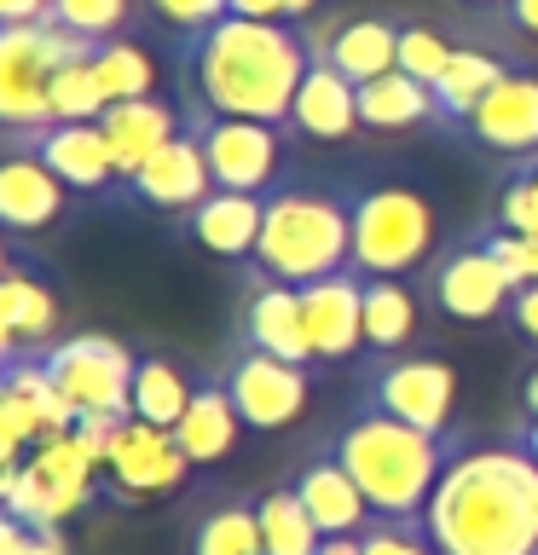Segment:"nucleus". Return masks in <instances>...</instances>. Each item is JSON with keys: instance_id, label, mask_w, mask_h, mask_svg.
Returning <instances> with one entry per match:
<instances>
[{"instance_id": "nucleus-1", "label": "nucleus", "mask_w": 538, "mask_h": 555, "mask_svg": "<svg viewBox=\"0 0 538 555\" xmlns=\"http://www.w3.org/2000/svg\"><path fill=\"white\" fill-rule=\"evenodd\" d=\"M423 532L434 555H538V457L510 446L451 457Z\"/></svg>"}, {"instance_id": "nucleus-2", "label": "nucleus", "mask_w": 538, "mask_h": 555, "mask_svg": "<svg viewBox=\"0 0 538 555\" xmlns=\"http://www.w3.org/2000/svg\"><path fill=\"white\" fill-rule=\"evenodd\" d=\"M307 69V47L284 24H255V17H220L215 29H203L197 47V87L208 111L267 121V128L295 111Z\"/></svg>"}, {"instance_id": "nucleus-3", "label": "nucleus", "mask_w": 538, "mask_h": 555, "mask_svg": "<svg viewBox=\"0 0 538 555\" xmlns=\"http://www.w3.org/2000/svg\"><path fill=\"white\" fill-rule=\"evenodd\" d=\"M336 463L354 475V486L371 503V515L382 520H423L434 486L446 475V446L440 434H423L411 423H399L388 411H364L342 428Z\"/></svg>"}, {"instance_id": "nucleus-4", "label": "nucleus", "mask_w": 538, "mask_h": 555, "mask_svg": "<svg viewBox=\"0 0 538 555\" xmlns=\"http://www.w3.org/2000/svg\"><path fill=\"white\" fill-rule=\"evenodd\" d=\"M255 260L290 289H307L319 278H336L342 260H354V215L342 203H324L312 191H284L267 203Z\"/></svg>"}, {"instance_id": "nucleus-5", "label": "nucleus", "mask_w": 538, "mask_h": 555, "mask_svg": "<svg viewBox=\"0 0 538 555\" xmlns=\"http://www.w3.org/2000/svg\"><path fill=\"white\" fill-rule=\"evenodd\" d=\"M93 41L76 29L52 24H7L0 29V121L7 128H35L52 121V76L76 59H93Z\"/></svg>"}, {"instance_id": "nucleus-6", "label": "nucleus", "mask_w": 538, "mask_h": 555, "mask_svg": "<svg viewBox=\"0 0 538 555\" xmlns=\"http://www.w3.org/2000/svg\"><path fill=\"white\" fill-rule=\"evenodd\" d=\"M99 457L87 451L76 434H52V440H35L24 451L12 475V492H7V509L24 520L29 532H59L69 515L93 498V475H99Z\"/></svg>"}, {"instance_id": "nucleus-7", "label": "nucleus", "mask_w": 538, "mask_h": 555, "mask_svg": "<svg viewBox=\"0 0 538 555\" xmlns=\"http://www.w3.org/2000/svg\"><path fill=\"white\" fill-rule=\"evenodd\" d=\"M434 249V208L406 185H382L354 203V267L399 278Z\"/></svg>"}, {"instance_id": "nucleus-8", "label": "nucleus", "mask_w": 538, "mask_h": 555, "mask_svg": "<svg viewBox=\"0 0 538 555\" xmlns=\"http://www.w3.org/2000/svg\"><path fill=\"white\" fill-rule=\"evenodd\" d=\"M52 382L76 405V416H133V371L139 359L111 336H69L47 353Z\"/></svg>"}, {"instance_id": "nucleus-9", "label": "nucleus", "mask_w": 538, "mask_h": 555, "mask_svg": "<svg viewBox=\"0 0 538 555\" xmlns=\"http://www.w3.org/2000/svg\"><path fill=\"white\" fill-rule=\"evenodd\" d=\"M226 393H232L243 428H260V434L290 428L295 416L307 411V376H302V364L272 359V353H260V347L232 364V376H226Z\"/></svg>"}, {"instance_id": "nucleus-10", "label": "nucleus", "mask_w": 538, "mask_h": 555, "mask_svg": "<svg viewBox=\"0 0 538 555\" xmlns=\"http://www.w3.org/2000/svg\"><path fill=\"white\" fill-rule=\"evenodd\" d=\"M376 411L423 434H446L458 411V371L446 359H399L376 376Z\"/></svg>"}, {"instance_id": "nucleus-11", "label": "nucleus", "mask_w": 538, "mask_h": 555, "mask_svg": "<svg viewBox=\"0 0 538 555\" xmlns=\"http://www.w3.org/2000/svg\"><path fill=\"white\" fill-rule=\"evenodd\" d=\"M104 468H111L121 498H156V492H174V486L185 480L191 457L180 451V440H174L168 428H151V423H139V416H128V423L116 428Z\"/></svg>"}, {"instance_id": "nucleus-12", "label": "nucleus", "mask_w": 538, "mask_h": 555, "mask_svg": "<svg viewBox=\"0 0 538 555\" xmlns=\"http://www.w3.org/2000/svg\"><path fill=\"white\" fill-rule=\"evenodd\" d=\"M203 156L215 168L220 191H255L278 173V133L267 121H243V116H215L203 133Z\"/></svg>"}, {"instance_id": "nucleus-13", "label": "nucleus", "mask_w": 538, "mask_h": 555, "mask_svg": "<svg viewBox=\"0 0 538 555\" xmlns=\"http://www.w3.org/2000/svg\"><path fill=\"white\" fill-rule=\"evenodd\" d=\"M302 319H307V341L312 359H347L364 341V289L347 278H319L302 289Z\"/></svg>"}, {"instance_id": "nucleus-14", "label": "nucleus", "mask_w": 538, "mask_h": 555, "mask_svg": "<svg viewBox=\"0 0 538 555\" xmlns=\"http://www.w3.org/2000/svg\"><path fill=\"white\" fill-rule=\"evenodd\" d=\"M133 191L156 208H197L203 197H215V168L203 156V139H180L174 133L145 168L133 173Z\"/></svg>"}, {"instance_id": "nucleus-15", "label": "nucleus", "mask_w": 538, "mask_h": 555, "mask_svg": "<svg viewBox=\"0 0 538 555\" xmlns=\"http://www.w3.org/2000/svg\"><path fill=\"white\" fill-rule=\"evenodd\" d=\"M481 145L492 151H538V76H503L469 116Z\"/></svg>"}, {"instance_id": "nucleus-16", "label": "nucleus", "mask_w": 538, "mask_h": 555, "mask_svg": "<svg viewBox=\"0 0 538 555\" xmlns=\"http://www.w3.org/2000/svg\"><path fill=\"white\" fill-rule=\"evenodd\" d=\"M510 295H515V284H510V272L498 267L492 249H463V255H451L446 272H440V307L463 324H481V319H492V312H503Z\"/></svg>"}, {"instance_id": "nucleus-17", "label": "nucleus", "mask_w": 538, "mask_h": 555, "mask_svg": "<svg viewBox=\"0 0 538 555\" xmlns=\"http://www.w3.org/2000/svg\"><path fill=\"white\" fill-rule=\"evenodd\" d=\"M64 208V180L41 156H12L0 163V225L7 232H41Z\"/></svg>"}, {"instance_id": "nucleus-18", "label": "nucleus", "mask_w": 538, "mask_h": 555, "mask_svg": "<svg viewBox=\"0 0 538 555\" xmlns=\"http://www.w3.org/2000/svg\"><path fill=\"white\" fill-rule=\"evenodd\" d=\"M295 498L307 503V515L319 520L324 538H354L364 520H371V503H364V492L354 486V475H347L336 457L307 463L302 475H295Z\"/></svg>"}, {"instance_id": "nucleus-19", "label": "nucleus", "mask_w": 538, "mask_h": 555, "mask_svg": "<svg viewBox=\"0 0 538 555\" xmlns=\"http://www.w3.org/2000/svg\"><path fill=\"white\" fill-rule=\"evenodd\" d=\"M99 128H104V139H111V151H116V173L133 180V173L174 139V111L163 99H121V104H111V111L99 116Z\"/></svg>"}, {"instance_id": "nucleus-20", "label": "nucleus", "mask_w": 538, "mask_h": 555, "mask_svg": "<svg viewBox=\"0 0 538 555\" xmlns=\"http://www.w3.org/2000/svg\"><path fill=\"white\" fill-rule=\"evenodd\" d=\"M41 163L59 173L69 191H99L116 173V151H111V139H104L99 121H59V128L41 139Z\"/></svg>"}, {"instance_id": "nucleus-21", "label": "nucleus", "mask_w": 538, "mask_h": 555, "mask_svg": "<svg viewBox=\"0 0 538 555\" xmlns=\"http://www.w3.org/2000/svg\"><path fill=\"white\" fill-rule=\"evenodd\" d=\"M290 116L307 139H347L359 128V87L347 81L336 64H312Z\"/></svg>"}, {"instance_id": "nucleus-22", "label": "nucleus", "mask_w": 538, "mask_h": 555, "mask_svg": "<svg viewBox=\"0 0 538 555\" xmlns=\"http://www.w3.org/2000/svg\"><path fill=\"white\" fill-rule=\"evenodd\" d=\"M0 382H7V399L17 411V423H24L29 440H52V434H76V405L64 399V388L52 382L47 364H7L0 371Z\"/></svg>"}, {"instance_id": "nucleus-23", "label": "nucleus", "mask_w": 538, "mask_h": 555, "mask_svg": "<svg viewBox=\"0 0 538 555\" xmlns=\"http://www.w3.org/2000/svg\"><path fill=\"white\" fill-rule=\"evenodd\" d=\"M260 225H267V203L249 197V191H215L191 208V232L215 255H255Z\"/></svg>"}, {"instance_id": "nucleus-24", "label": "nucleus", "mask_w": 538, "mask_h": 555, "mask_svg": "<svg viewBox=\"0 0 538 555\" xmlns=\"http://www.w3.org/2000/svg\"><path fill=\"white\" fill-rule=\"evenodd\" d=\"M249 341L272 359H290V364H307L312 359V341H307V319H302V289L290 284H267L249 307Z\"/></svg>"}, {"instance_id": "nucleus-25", "label": "nucleus", "mask_w": 538, "mask_h": 555, "mask_svg": "<svg viewBox=\"0 0 538 555\" xmlns=\"http://www.w3.org/2000/svg\"><path fill=\"white\" fill-rule=\"evenodd\" d=\"M243 434V416L232 405V393L226 388H197L191 393V411L180 416V428H174V440H180V451L191 463H220L226 451L238 446Z\"/></svg>"}, {"instance_id": "nucleus-26", "label": "nucleus", "mask_w": 538, "mask_h": 555, "mask_svg": "<svg viewBox=\"0 0 538 555\" xmlns=\"http://www.w3.org/2000/svg\"><path fill=\"white\" fill-rule=\"evenodd\" d=\"M354 87L388 76V69H399V29L382 24V17H359V24H342L336 41H330V59Z\"/></svg>"}, {"instance_id": "nucleus-27", "label": "nucleus", "mask_w": 538, "mask_h": 555, "mask_svg": "<svg viewBox=\"0 0 538 555\" xmlns=\"http://www.w3.org/2000/svg\"><path fill=\"white\" fill-rule=\"evenodd\" d=\"M255 520H260V550L267 555H319L324 550L319 520L307 515V503L295 498V486H278V492L260 498Z\"/></svg>"}, {"instance_id": "nucleus-28", "label": "nucleus", "mask_w": 538, "mask_h": 555, "mask_svg": "<svg viewBox=\"0 0 538 555\" xmlns=\"http://www.w3.org/2000/svg\"><path fill=\"white\" fill-rule=\"evenodd\" d=\"M434 111V87H423L406 69H388V76L359 87V121L364 128H417Z\"/></svg>"}, {"instance_id": "nucleus-29", "label": "nucleus", "mask_w": 538, "mask_h": 555, "mask_svg": "<svg viewBox=\"0 0 538 555\" xmlns=\"http://www.w3.org/2000/svg\"><path fill=\"white\" fill-rule=\"evenodd\" d=\"M191 382L180 364H168V359H139V371H133V416L139 423H151V428H180V416L191 411Z\"/></svg>"}, {"instance_id": "nucleus-30", "label": "nucleus", "mask_w": 538, "mask_h": 555, "mask_svg": "<svg viewBox=\"0 0 538 555\" xmlns=\"http://www.w3.org/2000/svg\"><path fill=\"white\" fill-rule=\"evenodd\" d=\"M510 76L492 52H475V47H458L446 64V76L434 81V104H440L446 116H475V104L492 93V87Z\"/></svg>"}, {"instance_id": "nucleus-31", "label": "nucleus", "mask_w": 538, "mask_h": 555, "mask_svg": "<svg viewBox=\"0 0 538 555\" xmlns=\"http://www.w3.org/2000/svg\"><path fill=\"white\" fill-rule=\"evenodd\" d=\"M0 324H7L17 341H47L52 324H59V301H52L35 278L12 272V278H0Z\"/></svg>"}, {"instance_id": "nucleus-32", "label": "nucleus", "mask_w": 538, "mask_h": 555, "mask_svg": "<svg viewBox=\"0 0 538 555\" xmlns=\"http://www.w3.org/2000/svg\"><path fill=\"white\" fill-rule=\"evenodd\" d=\"M417 330V301L406 284H394V278H376V284H364V341L371 347H406Z\"/></svg>"}, {"instance_id": "nucleus-33", "label": "nucleus", "mask_w": 538, "mask_h": 555, "mask_svg": "<svg viewBox=\"0 0 538 555\" xmlns=\"http://www.w3.org/2000/svg\"><path fill=\"white\" fill-rule=\"evenodd\" d=\"M191 555H267L260 550V520L249 503H226V509L203 515L191 532Z\"/></svg>"}, {"instance_id": "nucleus-34", "label": "nucleus", "mask_w": 538, "mask_h": 555, "mask_svg": "<svg viewBox=\"0 0 538 555\" xmlns=\"http://www.w3.org/2000/svg\"><path fill=\"white\" fill-rule=\"evenodd\" d=\"M93 76L104 87V99L121 104V99H151V81H156V64L145 59L139 47L128 41H104L93 52Z\"/></svg>"}, {"instance_id": "nucleus-35", "label": "nucleus", "mask_w": 538, "mask_h": 555, "mask_svg": "<svg viewBox=\"0 0 538 555\" xmlns=\"http://www.w3.org/2000/svg\"><path fill=\"white\" fill-rule=\"evenodd\" d=\"M104 111H111V99L93 76V59H76L52 76V121H99Z\"/></svg>"}, {"instance_id": "nucleus-36", "label": "nucleus", "mask_w": 538, "mask_h": 555, "mask_svg": "<svg viewBox=\"0 0 538 555\" xmlns=\"http://www.w3.org/2000/svg\"><path fill=\"white\" fill-rule=\"evenodd\" d=\"M451 47L440 29H428V24H411V29H399V69H406V76H417L423 87H434L446 76V64H451Z\"/></svg>"}, {"instance_id": "nucleus-37", "label": "nucleus", "mask_w": 538, "mask_h": 555, "mask_svg": "<svg viewBox=\"0 0 538 555\" xmlns=\"http://www.w3.org/2000/svg\"><path fill=\"white\" fill-rule=\"evenodd\" d=\"M52 17H59L64 29L87 35V41H99V35L121 29V17H128V0H52Z\"/></svg>"}, {"instance_id": "nucleus-38", "label": "nucleus", "mask_w": 538, "mask_h": 555, "mask_svg": "<svg viewBox=\"0 0 538 555\" xmlns=\"http://www.w3.org/2000/svg\"><path fill=\"white\" fill-rule=\"evenodd\" d=\"M359 555H434V544L417 520H376V527L359 538Z\"/></svg>"}, {"instance_id": "nucleus-39", "label": "nucleus", "mask_w": 538, "mask_h": 555, "mask_svg": "<svg viewBox=\"0 0 538 555\" xmlns=\"http://www.w3.org/2000/svg\"><path fill=\"white\" fill-rule=\"evenodd\" d=\"M151 7L174 29H215L220 17H232V0H151Z\"/></svg>"}, {"instance_id": "nucleus-40", "label": "nucleus", "mask_w": 538, "mask_h": 555, "mask_svg": "<svg viewBox=\"0 0 538 555\" xmlns=\"http://www.w3.org/2000/svg\"><path fill=\"white\" fill-rule=\"evenodd\" d=\"M503 225H510L515 237L538 232V173H527V180L510 185V197H503Z\"/></svg>"}, {"instance_id": "nucleus-41", "label": "nucleus", "mask_w": 538, "mask_h": 555, "mask_svg": "<svg viewBox=\"0 0 538 555\" xmlns=\"http://www.w3.org/2000/svg\"><path fill=\"white\" fill-rule=\"evenodd\" d=\"M35 440L24 434V423H17L12 399H7V382H0V468H17V457H24Z\"/></svg>"}, {"instance_id": "nucleus-42", "label": "nucleus", "mask_w": 538, "mask_h": 555, "mask_svg": "<svg viewBox=\"0 0 538 555\" xmlns=\"http://www.w3.org/2000/svg\"><path fill=\"white\" fill-rule=\"evenodd\" d=\"M319 0H232V17H255V24H284V17H307Z\"/></svg>"}, {"instance_id": "nucleus-43", "label": "nucleus", "mask_w": 538, "mask_h": 555, "mask_svg": "<svg viewBox=\"0 0 538 555\" xmlns=\"http://www.w3.org/2000/svg\"><path fill=\"white\" fill-rule=\"evenodd\" d=\"M486 249L498 255V267L510 272V284H515V289H527V284H533V278H527V255H521V237H515V232L492 237V243H486Z\"/></svg>"}, {"instance_id": "nucleus-44", "label": "nucleus", "mask_w": 538, "mask_h": 555, "mask_svg": "<svg viewBox=\"0 0 538 555\" xmlns=\"http://www.w3.org/2000/svg\"><path fill=\"white\" fill-rule=\"evenodd\" d=\"M52 0H0V29L7 24H47Z\"/></svg>"}, {"instance_id": "nucleus-45", "label": "nucleus", "mask_w": 538, "mask_h": 555, "mask_svg": "<svg viewBox=\"0 0 538 555\" xmlns=\"http://www.w3.org/2000/svg\"><path fill=\"white\" fill-rule=\"evenodd\" d=\"M515 324H521V336H533V341H538V284L515 289Z\"/></svg>"}, {"instance_id": "nucleus-46", "label": "nucleus", "mask_w": 538, "mask_h": 555, "mask_svg": "<svg viewBox=\"0 0 538 555\" xmlns=\"http://www.w3.org/2000/svg\"><path fill=\"white\" fill-rule=\"evenodd\" d=\"M24 538H29V527L7 509V503H0V555H17V550H24Z\"/></svg>"}, {"instance_id": "nucleus-47", "label": "nucleus", "mask_w": 538, "mask_h": 555, "mask_svg": "<svg viewBox=\"0 0 538 555\" xmlns=\"http://www.w3.org/2000/svg\"><path fill=\"white\" fill-rule=\"evenodd\" d=\"M17 555H64V538H59V532H29Z\"/></svg>"}, {"instance_id": "nucleus-48", "label": "nucleus", "mask_w": 538, "mask_h": 555, "mask_svg": "<svg viewBox=\"0 0 538 555\" xmlns=\"http://www.w3.org/2000/svg\"><path fill=\"white\" fill-rule=\"evenodd\" d=\"M510 12H515V24L538 41V0H510Z\"/></svg>"}, {"instance_id": "nucleus-49", "label": "nucleus", "mask_w": 538, "mask_h": 555, "mask_svg": "<svg viewBox=\"0 0 538 555\" xmlns=\"http://www.w3.org/2000/svg\"><path fill=\"white\" fill-rule=\"evenodd\" d=\"M17 347H24V341H17V336H12V330H7V324H0V371H7V364L17 359Z\"/></svg>"}, {"instance_id": "nucleus-50", "label": "nucleus", "mask_w": 538, "mask_h": 555, "mask_svg": "<svg viewBox=\"0 0 538 555\" xmlns=\"http://www.w3.org/2000/svg\"><path fill=\"white\" fill-rule=\"evenodd\" d=\"M521 255H527V278L538 284V232H527V237H521Z\"/></svg>"}, {"instance_id": "nucleus-51", "label": "nucleus", "mask_w": 538, "mask_h": 555, "mask_svg": "<svg viewBox=\"0 0 538 555\" xmlns=\"http://www.w3.org/2000/svg\"><path fill=\"white\" fill-rule=\"evenodd\" d=\"M319 555H359V538H324Z\"/></svg>"}, {"instance_id": "nucleus-52", "label": "nucleus", "mask_w": 538, "mask_h": 555, "mask_svg": "<svg viewBox=\"0 0 538 555\" xmlns=\"http://www.w3.org/2000/svg\"><path fill=\"white\" fill-rule=\"evenodd\" d=\"M527 411H533V416H538V371H533V376H527Z\"/></svg>"}, {"instance_id": "nucleus-53", "label": "nucleus", "mask_w": 538, "mask_h": 555, "mask_svg": "<svg viewBox=\"0 0 538 555\" xmlns=\"http://www.w3.org/2000/svg\"><path fill=\"white\" fill-rule=\"evenodd\" d=\"M12 475L17 468H0V503H7V492H12Z\"/></svg>"}, {"instance_id": "nucleus-54", "label": "nucleus", "mask_w": 538, "mask_h": 555, "mask_svg": "<svg viewBox=\"0 0 538 555\" xmlns=\"http://www.w3.org/2000/svg\"><path fill=\"white\" fill-rule=\"evenodd\" d=\"M0 278H12V255H7V237H0Z\"/></svg>"}, {"instance_id": "nucleus-55", "label": "nucleus", "mask_w": 538, "mask_h": 555, "mask_svg": "<svg viewBox=\"0 0 538 555\" xmlns=\"http://www.w3.org/2000/svg\"><path fill=\"white\" fill-rule=\"evenodd\" d=\"M527 451L538 457V416H533V428H527Z\"/></svg>"}, {"instance_id": "nucleus-56", "label": "nucleus", "mask_w": 538, "mask_h": 555, "mask_svg": "<svg viewBox=\"0 0 538 555\" xmlns=\"http://www.w3.org/2000/svg\"><path fill=\"white\" fill-rule=\"evenodd\" d=\"M481 7H498V0H481Z\"/></svg>"}]
</instances>
